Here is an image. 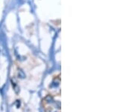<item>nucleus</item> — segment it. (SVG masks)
<instances>
[{
  "instance_id": "f257e3e1",
  "label": "nucleus",
  "mask_w": 136,
  "mask_h": 112,
  "mask_svg": "<svg viewBox=\"0 0 136 112\" xmlns=\"http://www.w3.org/2000/svg\"><path fill=\"white\" fill-rule=\"evenodd\" d=\"M45 101H47L48 103H50V102H52L53 101V99H52V96H48L47 97H45Z\"/></svg>"
}]
</instances>
